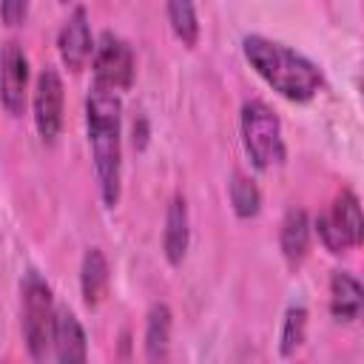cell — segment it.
<instances>
[{"instance_id":"6da1fadb","label":"cell","mask_w":364,"mask_h":364,"mask_svg":"<svg viewBox=\"0 0 364 364\" xmlns=\"http://www.w3.org/2000/svg\"><path fill=\"white\" fill-rule=\"evenodd\" d=\"M242 54L250 63V68L284 100L290 102H307L318 94L324 74L321 68L304 57L301 51L270 40L264 34H245L242 37Z\"/></svg>"},{"instance_id":"7a4b0ae2","label":"cell","mask_w":364,"mask_h":364,"mask_svg":"<svg viewBox=\"0 0 364 364\" xmlns=\"http://www.w3.org/2000/svg\"><path fill=\"white\" fill-rule=\"evenodd\" d=\"M85 128L105 208H117L122 191V102L117 94L91 88L85 100Z\"/></svg>"},{"instance_id":"3957f363","label":"cell","mask_w":364,"mask_h":364,"mask_svg":"<svg viewBox=\"0 0 364 364\" xmlns=\"http://www.w3.org/2000/svg\"><path fill=\"white\" fill-rule=\"evenodd\" d=\"M54 296L51 284L43 279L40 270L28 267L20 279V327L23 341L34 364H43L51 350V330H54Z\"/></svg>"},{"instance_id":"277c9868","label":"cell","mask_w":364,"mask_h":364,"mask_svg":"<svg viewBox=\"0 0 364 364\" xmlns=\"http://www.w3.org/2000/svg\"><path fill=\"white\" fill-rule=\"evenodd\" d=\"M239 131H242L245 154L250 156L253 168L267 171L270 165L284 162L287 148H284V136H282V122L264 100H247L242 105Z\"/></svg>"},{"instance_id":"5b68a950","label":"cell","mask_w":364,"mask_h":364,"mask_svg":"<svg viewBox=\"0 0 364 364\" xmlns=\"http://www.w3.org/2000/svg\"><path fill=\"white\" fill-rule=\"evenodd\" d=\"M313 228L330 253H347L358 247L364 242V216H361L358 196L350 188H344L333 199V205L316 216Z\"/></svg>"},{"instance_id":"8992f818","label":"cell","mask_w":364,"mask_h":364,"mask_svg":"<svg viewBox=\"0 0 364 364\" xmlns=\"http://www.w3.org/2000/svg\"><path fill=\"white\" fill-rule=\"evenodd\" d=\"M134 71H136V57L131 43L114 31H102L91 54V74H94L91 88L108 91V94L125 91L134 82Z\"/></svg>"},{"instance_id":"52a82bcc","label":"cell","mask_w":364,"mask_h":364,"mask_svg":"<svg viewBox=\"0 0 364 364\" xmlns=\"http://www.w3.org/2000/svg\"><path fill=\"white\" fill-rule=\"evenodd\" d=\"M31 108H34V125H37L40 139L46 145H54L60 131H63V108H65L63 77H60V71L54 65L40 68L37 82H34Z\"/></svg>"},{"instance_id":"ba28073f","label":"cell","mask_w":364,"mask_h":364,"mask_svg":"<svg viewBox=\"0 0 364 364\" xmlns=\"http://www.w3.org/2000/svg\"><path fill=\"white\" fill-rule=\"evenodd\" d=\"M28 97V57L17 40L0 46V100L11 117H20Z\"/></svg>"},{"instance_id":"9c48e42d","label":"cell","mask_w":364,"mask_h":364,"mask_svg":"<svg viewBox=\"0 0 364 364\" xmlns=\"http://www.w3.org/2000/svg\"><path fill=\"white\" fill-rule=\"evenodd\" d=\"M57 48L63 63L71 71H80L91 54H94V37H91V26H88V11L85 6H74L71 14L65 17L60 34H57Z\"/></svg>"},{"instance_id":"30bf717a","label":"cell","mask_w":364,"mask_h":364,"mask_svg":"<svg viewBox=\"0 0 364 364\" xmlns=\"http://www.w3.org/2000/svg\"><path fill=\"white\" fill-rule=\"evenodd\" d=\"M51 350L57 364H88V338L68 307H57L54 313V330H51Z\"/></svg>"},{"instance_id":"8fae6325","label":"cell","mask_w":364,"mask_h":364,"mask_svg":"<svg viewBox=\"0 0 364 364\" xmlns=\"http://www.w3.org/2000/svg\"><path fill=\"white\" fill-rule=\"evenodd\" d=\"M191 245V216H188V199L182 193H173L165 210V228H162V253L168 264H182Z\"/></svg>"},{"instance_id":"7c38bea8","label":"cell","mask_w":364,"mask_h":364,"mask_svg":"<svg viewBox=\"0 0 364 364\" xmlns=\"http://www.w3.org/2000/svg\"><path fill=\"white\" fill-rule=\"evenodd\" d=\"M171 327H173V313L165 301H154L145 313V361L148 364H168L171 353Z\"/></svg>"},{"instance_id":"4fadbf2b","label":"cell","mask_w":364,"mask_h":364,"mask_svg":"<svg viewBox=\"0 0 364 364\" xmlns=\"http://www.w3.org/2000/svg\"><path fill=\"white\" fill-rule=\"evenodd\" d=\"M310 236H313V225H310V216L304 208H290L282 219V228H279V247H282V256L290 267H299L310 250Z\"/></svg>"},{"instance_id":"5bb4252c","label":"cell","mask_w":364,"mask_h":364,"mask_svg":"<svg viewBox=\"0 0 364 364\" xmlns=\"http://www.w3.org/2000/svg\"><path fill=\"white\" fill-rule=\"evenodd\" d=\"M364 287L347 270H333L330 276V313L336 321H355L361 316Z\"/></svg>"},{"instance_id":"9a60e30c","label":"cell","mask_w":364,"mask_h":364,"mask_svg":"<svg viewBox=\"0 0 364 364\" xmlns=\"http://www.w3.org/2000/svg\"><path fill=\"white\" fill-rule=\"evenodd\" d=\"M108 282H111V267H108V259L100 247H88L82 253V264H80V293H82V301L88 307H97L108 290Z\"/></svg>"},{"instance_id":"2e32d148","label":"cell","mask_w":364,"mask_h":364,"mask_svg":"<svg viewBox=\"0 0 364 364\" xmlns=\"http://www.w3.org/2000/svg\"><path fill=\"white\" fill-rule=\"evenodd\" d=\"M228 196H230V208L239 219H253L262 210V191L256 185L253 176H247L245 171H233L230 182H228Z\"/></svg>"},{"instance_id":"e0dca14e","label":"cell","mask_w":364,"mask_h":364,"mask_svg":"<svg viewBox=\"0 0 364 364\" xmlns=\"http://www.w3.org/2000/svg\"><path fill=\"white\" fill-rule=\"evenodd\" d=\"M307 333V307L304 304H290L282 318V336H279V353L290 358L301 344Z\"/></svg>"},{"instance_id":"ac0fdd59","label":"cell","mask_w":364,"mask_h":364,"mask_svg":"<svg viewBox=\"0 0 364 364\" xmlns=\"http://www.w3.org/2000/svg\"><path fill=\"white\" fill-rule=\"evenodd\" d=\"M168 23L173 28V34L185 43V46H196L199 40V17H196V6L188 0H171L165 6Z\"/></svg>"},{"instance_id":"d6986e66","label":"cell","mask_w":364,"mask_h":364,"mask_svg":"<svg viewBox=\"0 0 364 364\" xmlns=\"http://www.w3.org/2000/svg\"><path fill=\"white\" fill-rule=\"evenodd\" d=\"M26 14H28V3H26V0H6V3H0V17H3L9 26L23 23Z\"/></svg>"}]
</instances>
